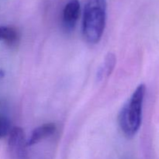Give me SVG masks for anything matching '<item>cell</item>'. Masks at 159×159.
I'll list each match as a JSON object with an SVG mask.
<instances>
[{"label": "cell", "instance_id": "obj_3", "mask_svg": "<svg viewBox=\"0 0 159 159\" xmlns=\"http://www.w3.org/2000/svg\"><path fill=\"white\" fill-rule=\"evenodd\" d=\"M80 15V3L79 0H70L63 10V22L68 29H72L77 23Z\"/></svg>", "mask_w": 159, "mask_h": 159}, {"label": "cell", "instance_id": "obj_6", "mask_svg": "<svg viewBox=\"0 0 159 159\" xmlns=\"http://www.w3.org/2000/svg\"><path fill=\"white\" fill-rule=\"evenodd\" d=\"M116 57L113 54L110 53V54L107 55V57H106V60L104 61L103 68H102L101 69L100 73L99 74V75L101 77H104V76H110L111 75L112 71L114 69L115 65H116Z\"/></svg>", "mask_w": 159, "mask_h": 159}, {"label": "cell", "instance_id": "obj_2", "mask_svg": "<svg viewBox=\"0 0 159 159\" xmlns=\"http://www.w3.org/2000/svg\"><path fill=\"white\" fill-rule=\"evenodd\" d=\"M106 0H88L82 20V33L87 42L97 43L102 38L107 22Z\"/></svg>", "mask_w": 159, "mask_h": 159}, {"label": "cell", "instance_id": "obj_5", "mask_svg": "<svg viewBox=\"0 0 159 159\" xmlns=\"http://www.w3.org/2000/svg\"><path fill=\"white\" fill-rule=\"evenodd\" d=\"M19 40V34L16 30L12 26H0V41L12 46Z\"/></svg>", "mask_w": 159, "mask_h": 159}, {"label": "cell", "instance_id": "obj_1", "mask_svg": "<svg viewBox=\"0 0 159 159\" xmlns=\"http://www.w3.org/2000/svg\"><path fill=\"white\" fill-rule=\"evenodd\" d=\"M145 92L146 87L144 84L138 85L124 104L120 113V127L127 138H133L135 136L141 126Z\"/></svg>", "mask_w": 159, "mask_h": 159}, {"label": "cell", "instance_id": "obj_7", "mask_svg": "<svg viewBox=\"0 0 159 159\" xmlns=\"http://www.w3.org/2000/svg\"><path fill=\"white\" fill-rule=\"evenodd\" d=\"M11 130L9 121L5 117H0V138H3L8 134Z\"/></svg>", "mask_w": 159, "mask_h": 159}, {"label": "cell", "instance_id": "obj_4", "mask_svg": "<svg viewBox=\"0 0 159 159\" xmlns=\"http://www.w3.org/2000/svg\"><path fill=\"white\" fill-rule=\"evenodd\" d=\"M56 126L54 124H45L39 126L34 129L31 133L30 136L26 139V146L30 147L40 142L41 140L48 138L55 132Z\"/></svg>", "mask_w": 159, "mask_h": 159}]
</instances>
